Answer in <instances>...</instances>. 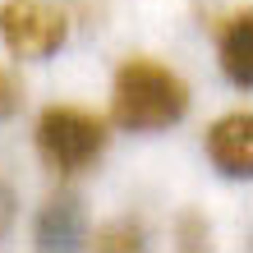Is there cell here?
<instances>
[{"label":"cell","instance_id":"cell-2","mask_svg":"<svg viewBox=\"0 0 253 253\" xmlns=\"http://www.w3.org/2000/svg\"><path fill=\"white\" fill-rule=\"evenodd\" d=\"M111 129L101 115L83 106H46L37 120V152L55 175H79L97 166V157L106 152Z\"/></svg>","mask_w":253,"mask_h":253},{"label":"cell","instance_id":"cell-4","mask_svg":"<svg viewBox=\"0 0 253 253\" xmlns=\"http://www.w3.org/2000/svg\"><path fill=\"white\" fill-rule=\"evenodd\" d=\"M207 157L221 175L230 180H249L253 175V115L249 111H230L207 129Z\"/></svg>","mask_w":253,"mask_h":253},{"label":"cell","instance_id":"cell-9","mask_svg":"<svg viewBox=\"0 0 253 253\" xmlns=\"http://www.w3.org/2000/svg\"><path fill=\"white\" fill-rule=\"evenodd\" d=\"M9 216H14V198H9V189L0 184V235L9 230Z\"/></svg>","mask_w":253,"mask_h":253},{"label":"cell","instance_id":"cell-8","mask_svg":"<svg viewBox=\"0 0 253 253\" xmlns=\"http://www.w3.org/2000/svg\"><path fill=\"white\" fill-rule=\"evenodd\" d=\"M19 106H23V87H19V79H14L5 65H0V120H14Z\"/></svg>","mask_w":253,"mask_h":253},{"label":"cell","instance_id":"cell-6","mask_svg":"<svg viewBox=\"0 0 253 253\" xmlns=\"http://www.w3.org/2000/svg\"><path fill=\"white\" fill-rule=\"evenodd\" d=\"M74 240H83V203H79V193H55L37 216V244L69 249Z\"/></svg>","mask_w":253,"mask_h":253},{"label":"cell","instance_id":"cell-7","mask_svg":"<svg viewBox=\"0 0 253 253\" xmlns=\"http://www.w3.org/2000/svg\"><path fill=\"white\" fill-rule=\"evenodd\" d=\"M138 244H143L138 226H111L92 235V249H138Z\"/></svg>","mask_w":253,"mask_h":253},{"label":"cell","instance_id":"cell-1","mask_svg":"<svg viewBox=\"0 0 253 253\" xmlns=\"http://www.w3.org/2000/svg\"><path fill=\"white\" fill-rule=\"evenodd\" d=\"M111 115H115V125L129 129V133L170 129V125H180L189 115V83L170 65L133 55V60H125L115 69Z\"/></svg>","mask_w":253,"mask_h":253},{"label":"cell","instance_id":"cell-3","mask_svg":"<svg viewBox=\"0 0 253 253\" xmlns=\"http://www.w3.org/2000/svg\"><path fill=\"white\" fill-rule=\"evenodd\" d=\"M69 19L46 0H5L0 5V42L19 60H46L65 46Z\"/></svg>","mask_w":253,"mask_h":253},{"label":"cell","instance_id":"cell-5","mask_svg":"<svg viewBox=\"0 0 253 253\" xmlns=\"http://www.w3.org/2000/svg\"><path fill=\"white\" fill-rule=\"evenodd\" d=\"M221 69L235 87L253 83V9L230 14L221 28Z\"/></svg>","mask_w":253,"mask_h":253}]
</instances>
